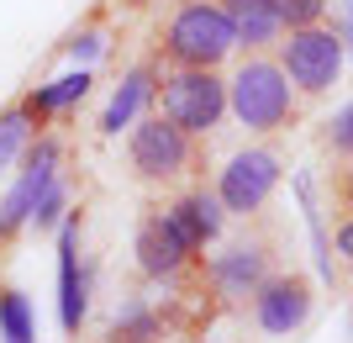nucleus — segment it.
<instances>
[{"label": "nucleus", "mask_w": 353, "mask_h": 343, "mask_svg": "<svg viewBox=\"0 0 353 343\" xmlns=\"http://www.w3.org/2000/svg\"><path fill=\"white\" fill-rule=\"evenodd\" d=\"M227 111H232L248 133H280L295 121V85L285 79L280 59H243L232 79H227Z\"/></svg>", "instance_id": "nucleus-1"}, {"label": "nucleus", "mask_w": 353, "mask_h": 343, "mask_svg": "<svg viewBox=\"0 0 353 343\" xmlns=\"http://www.w3.org/2000/svg\"><path fill=\"white\" fill-rule=\"evenodd\" d=\"M163 59L174 69H216L237 48V32L216 0H185L163 27Z\"/></svg>", "instance_id": "nucleus-2"}, {"label": "nucleus", "mask_w": 353, "mask_h": 343, "mask_svg": "<svg viewBox=\"0 0 353 343\" xmlns=\"http://www.w3.org/2000/svg\"><path fill=\"white\" fill-rule=\"evenodd\" d=\"M153 95H159V117H169L190 137H206L227 117V79L216 69H169L153 85Z\"/></svg>", "instance_id": "nucleus-3"}, {"label": "nucleus", "mask_w": 353, "mask_h": 343, "mask_svg": "<svg viewBox=\"0 0 353 343\" xmlns=\"http://www.w3.org/2000/svg\"><path fill=\"white\" fill-rule=\"evenodd\" d=\"M343 53H348V43H343L327 21H316V27L285 32V43H280V69H285V79L295 85V95L316 101V95H327V90L338 85Z\"/></svg>", "instance_id": "nucleus-4"}, {"label": "nucleus", "mask_w": 353, "mask_h": 343, "mask_svg": "<svg viewBox=\"0 0 353 343\" xmlns=\"http://www.w3.org/2000/svg\"><path fill=\"white\" fill-rule=\"evenodd\" d=\"M201 137H190L185 127H174L169 117H143L132 121V137H127V159H132V175L137 179H179L190 175L195 164H201V148H195Z\"/></svg>", "instance_id": "nucleus-5"}, {"label": "nucleus", "mask_w": 353, "mask_h": 343, "mask_svg": "<svg viewBox=\"0 0 353 343\" xmlns=\"http://www.w3.org/2000/svg\"><path fill=\"white\" fill-rule=\"evenodd\" d=\"M274 185H280V153L274 148H243L232 164L221 169L216 201H221V211H232V217H259V211L269 206Z\"/></svg>", "instance_id": "nucleus-6"}, {"label": "nucleus", "mask_w": 353, "mask_h": 343, "mask_svg": "<svg viewBox=\"0 0 353 343\" xmlns=\"http://www.w3.org/2000/svg\"><path fill=\"white\" fill-rule=\"evenodd\" d=\"M59 185V143L53 137H37L27 148V164H21V179L11 185V195L0 201V248L21 233V227L32 222V211H37V201H43L48 190Z\"/></svg>", "instance_id": "nucleus-7"}, {"label": "nucleus", "mask_w": 353, "mask_h": 343, "mask_svg": "<svg viewBox=\"0 0 353 343\" xmlns=\"http://www.w3.org/2000/svg\"><path fill=\"white\" fill-rule=\"evenodd\" d=\"M311 301H316V291H311L306 275H295V269L290 275H269L253 291V322L264 333H274V338H285L311 317Z\"/></svg>", "instance_id": "nucleus-8"}, {"label": "nucleus", "mask_w": 353, "mask_h": 343, "mask_svg": "<svg viewBox=\"0 0 353 343\" xmlns=\"http://www.w3.org/2000/svg\"><path fill=\"white\" fill-rule=\"evenodd\" d=\"M274 275V243L269 238H237V243H227L216 259H211V269H206V280L216 285L221 296H253L259 285Z\"/></svg>", "instance_id": "nucleus-9"}, {"label": "nucleus", "mask_w": 353, "mask_h": 343, "mask_svg": "<svg viewBox=\"0 0 353 343\" xmlns=\"http://www.w3.org/2000/svg\"><path fill=\"white\" fill-rule=\"evenodd\" d=\"M137 264H143L148 280H174L185 264H195V254L179 243L169 211H148L137 222Z\"/></svg>", "instance_id": "nucleus-10"}, {"label": "nucleus", "mask_w": 353, "mask_h": 343, "mask_svg": "<svg viewBox=\"0 0 353 343\" xmlns=\"http://www.w3.org/2000/svg\"><path fill=\"white\" fill-rule=\"evenodd\" d=\"M169 222H174L179 243H185L190 254H201V248L221 233V201H216V190H185L174 206H169Z\"/></svg>", "instance_id": "nucleus-11"}, {"label": "nucleus", "mask_w": 353, "mask_h": 343, "mask_svg": "<svg viewBox=\"0 0 353 343\" xmlns=\"http://www.w3.org/2000/svg\"><path fill=\"white\" fill-rule=\"evenodd\" d=\"M221 11H227V21H232L237 43L248 48V53H259V48H269L274 37H280V11H274V0H216Z\"/></svg>", "instance_id": "nucleus-12"}, {"label": "nucleus", "mask_w": 353, "mask_h": 343, "mask_svg": "<svg viewBox=\"0 0 353 343\" xmlns=\"http://www.w3.org/2000/svg\"><path fill=\"white\" fill-rule=\"evenodd\" d=\"M59 306H63V328L79 333L85 322V280H79V222L63 227L59 238Z\"/></svg>", "instance_id": "nucleus-13"}, {"label": "nucleus", "mask_w": 353, "mask_h": 343, "mask_svg": "<svg viewBox=\"0 0 353 343\" xmlns=\"http://www.w3.org/2000/svg\"><path fill=\"white\" fill-rule=\"evenodd\" d=\"M153 95V69H132V75L117 85V95H111V106H105V117H101V133H121V127H132L137 117V106Z\"/></svg>", "instance_id": "nucleus-14"}, {"label": "nucleus", "mask_w": 353, "mask_h": 343, "mask_svg": "<svg viewBox=\"0 0 353 343\" xmlns=\"http://www.w3.org/2000/svg\"><path fill=\"white\" fill-rule=\"evenodd\" d=\"M85 90H90V75L79 69V75H69V79H59V85H48V90H37V95H27L21 101V111H27V121L32 127H43L59 106H69V101H85Z\"/></svg>", "instance_id": "nucleus-15"}, {"label": "nucleus", "mask_w": 353, "mask_h": 343, "mask_svg": "<svg viewBox=\"0 0 353 343\" xmlns=\"http://www.w3.org/2000/svg\"><path fill=\"white\" fill-rule=\"evenodd\" d=\"M159 338H163V328L143 301H132V306L111 322V333H105V343H159Z\"/></svg>", "instance_id": "nucleus-16"}, {"label": "nucleus", "mask_w": 353, "mask_h": 343, "mask_svg": "<svg viewBox=\"0 0 353 343\" xmlns=\"http://www.w3.org/2000/svg\"><path fill=\"white\" fill-rule=\"evenodd\" d=\"M0 338H6V343H32V338H37V328H32V306H27V296H21L16 285L0 291Z\"/></svg>", "instance_id": "nucleus-17"}, {"label": "nucleus", "mask_w": 353, "mask_h": 343, "mask_svg": "<svg viewBox=\"0 0 353 343\" xmlns=\"http://www.w3.org/2000/svg\"><path fill=\"white\" fill-rule=\"evenodd\" d=\"M27 133H32V121H27V111H21V106L0 111V169L16 159V148L27 143Z\"/></svg>", "instance_id": "nucleus-18"}, {"label": "nucleus", "mask_w": 353, "mask_h": 343, "mask_svg": "<svg viewBox=\"0 0 353 343\" xmlns=\"http://www.w3.org/2000/svg\"><path fill=\"white\" fill-rule=\"evenodd\" d=\"M274 11H280V27L295 32V27H316L327 16V0H274Z\"/></svg>", "instance_id": "nucleus-19"}, {"label": "nucleus", "mask_w": 353, "mask_h": 343, "mask_svg": "<svg viewBox=\"0 0 353 343\" xmlns=\"http://www.w3.org/2000/svg\"><path fill=\"white\" fill-rule=\"evenodd\" d=\"M327 148L338 153V159H353V101L327 121Z\"/></svg>", "instance_id": "nucleus-20"}, {"label": "nucleus", "mask_w": 353, "mask_h": 343, "mask_svg": "<svg viewBox=\"0 0 353 343\" xmlns=\"http://www.w3.org/2000/svg\"><path fill=\"white\" fill-rule=\"evenodd\" d=\"M59 206H63V185H53V190H48L43 201H37V211H32V222H37V227H53Z\"/></svg>", "instance_id": "nucleus-21"}, {"label": "nucleus", "mask_w": 353, "mask_h": 343, "mask_svg": "<svg viewBox=\"0 0 353 343\" xmlns=\"http://www.w3.org/2000/svg\"><path fill=\"white\" fill-rule=\"evenodd\" d=\"M338 254H343V259H353V217L338 227Z\"/></svg>", "instance_id": "nucleus-22"}, {"label": "nucleus", "mask_w": 353, "mask_h": 343, "mask_svg": "<svg viewBox=\"0 0 353 343\" xmlns=\"http://www.w3.org/2000/svg\"><path fill=\"white\" fill-rule=\"evenodd\" d=\"M348 53H353V11H348Z\"/></svg>", "instance_id": "nucleus-23"}]
</instances>
